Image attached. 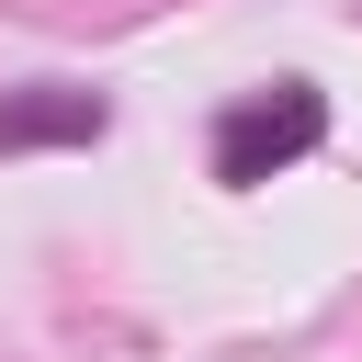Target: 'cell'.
Wrapping results in <instances>:
<instances>
[{
    "label": "cell",
    "mask_w": 362,
    "mask_h": 362,
    "mask_svg": "<svg viewBox=\"0 0 362 362\" xmlns=\"http://www.w3.org/2000/svg\"><path fill=\"white\" fill-rule=\"evenodd\" d=\"M317 136H328V90H317V79H272V90H249V102L215 113V181L249 192V181L294 170Z\"/></svg>",
    "instance_id": "obj_1"
},
{
    "label": "cell",
    "mask_w": 362,
    "mask_h": 362,
    "mask_svg": "<svg viewBox=\"0 0 362 362\" xmlns=\"http://www.w3.org/2000/svg\"><path fill=\"white\" fill-rule=\"evenodd\" d=\"M113 124L102 90H68V79H34V90H0V147H90Z\"/></svg>",
    "instance_id": "obj_2"
}]
</instances>
